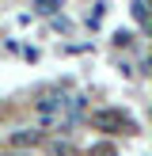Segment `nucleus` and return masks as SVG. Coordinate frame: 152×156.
Returning a JSON list of instances; mask_svg holds the SVG:
<instances>
[{
  "mask_svg": "<svg viewBox=\"0 0 152 156\" xmlns=\"http://www.w3.org/2000/svg\"><path fill=\"white\" fill-rule=\"evenodd\" d=\"M91 126L95 129H106V133H137V126H133V118H126L122 111H95L91 114Z\"/></svg>",
  "mask_w": 152,
  "mask_h": 156,
  "instance_id": "obj_1",
  "label": "nucleus"
},
{
  "mask_svg": "<svg viewBox=\"0 0 152 156\" xmlns=\"http://www.w3.org/2000/svg\"><path fill=\"white\" fill-rule=\"evenodd\" d=\"M12 145L15 149H34V145H42V129H15Z\"/></svg>",
  "mask_w": 152,
  "mask_h": 156,
  "instance_id": "obj_2",
  "label": "nucleus"
},
{
  "mask_svg": "<svg viewBox=\"0 0 152 156\" xmlns=\"http://www.w3.org/2000/svg\"><path fill=\"white\" fill-rule=\"evenodd\" d=\"M50 156H80L72 141H50Z\"/></svg>",
  "mask_w": 152,
  "mask_h": 156,
  "instance_id": "obj_3",
  "label": "nucleus"
},
{
  "mask_svg": "<svg viewBox=\"0 0 152 156\" xmlns=\"http://www.w3.org/2000/svg\"><path fill=\"white\" fill-rule=\"evenodd\" d=\"M133 15L141 27H148V0H133Z\"/></svg>",
  "mask_w": 152,
  "mask_h": 156,
  "instance_id": "obj_4",
  "label": "nucleus"
},
{
  "mask_svg": "<svg viewBox=\"0 0 152 156\" xmlns=\"http://www.w3.org/2000/svg\"><path fill=\"white\" fill-rule=\"evenodd\" d=\"M91 156H118L114 145H91Z\"/></svg>",
  "mask_w": 152,
  "mask_h": 156,
  "instance_id": "obj_5",
  "label": "nucleus"
},
{
  "mask_svg": "<svg viewBox=\"0 0 152 156\" xmlns=\"http://www.w3.org/2000/svg\"><path fill=\"white\" fill-rule=\"evenodd\" d=\"M114 46H133V34H126V30H122V34H114Z\"/></svg>",
  "mask_w": 152,
  "mask_h": 156,
  "instance_id": "obj_6",
  "label": "nucleus"
},
{
  "mask_svg": "<svg viewBox=\"0 0 152 156\" xmlns=\"http://www.w3.org/2000/svg\"><path fill=\"white\" fill-rule=\"evenodd\" d=\"M0 156H27V152H0Z\"/></svg>",
  "mask_w": 152,
  "mask_h": 156,
  "instance_id": "obj_7",
  "label": "nucleus"
}]
</instances>
